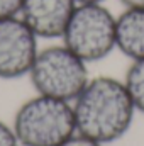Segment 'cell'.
I'll list each match as a JSON object with an SVG mask.
<instances>
[{
  "label": "cell",
  "instance_id": "6da1fadb",
  "mask_svg": "<svg viewBox=\"0 0 144 146\" xmlns=\"http://www.w3.org/2000/svg\"><path fill=\"white\" fill-rule=\"evenodd\" d=\"M71 104L76 133L102 145L122 139L137 112L124 82L107 75L90 76Z\"/></svg>",
  "mask_w": 144,
  "mask_h": 146
},
{
  "label": "cell",
  "instance_id": "7a4b0ae2",
  "mask_svg": "<svg viewBox=\"0 0 144 146\" xmlns=\"http://www.w3.org/2000/svg\"><path fill=\"white\" fill-rule=\"evenodd\" d=\"M12 129L20 146H61L76 133L73 104L36 94L15 110Z\"/></svg>",
  "mask_w": 144,
  "mask_h": 146
},
{
  "label": "cell",
  "instance_id": "3957f363",
  "mask_svg": "<svg viewBox=\"0 0 144 146\" xmlns=\"http://www.w3.org/2000/svg\"><path fill=\"white\" fill-rule=\"evenodd\" d=\"M27 76L36 94L68 102L78 97L90 80L88 63L63 42L39 48Z\"/></svg>",
  "mask_w": 144,
  "mask_h": 146
},
{
  "label": "cell",
  "instance_id": "277c9868",
  "mask_svg": "<svg viewBox=\"0 0 144 146\" xmlns=\"http://www.w3.org/2000/svg\"><path fill=\"white\" fill-rule=\"evenodd\" d=\"M115 14L105 3H76L61 42L85 63H97L115 51Z\"/></svg>",
  "mask_w": 144,
  "mask_h": 146
},
{
  "label": "cell",
  "instance_id": "5b68a950",
  "mask_svg": "<svg viewBox=\"0 0 144 146\" xmlns=\"http://www.w3.org/2000/svg\"><path fill=\"white\" fill-rule=\"evenodd\" d=\"M39 51V37L20 17L0 19V80L27 76Z\"/></svg>",
  "mask_w": 144,
  "mask_h": 146
},
{
  "label": "cell",
  "instance_id": "8992f818",
  "mask_svg": "<svg viewBox=\"0 0 144 146\" xmlns=\"http://www.w3.org/2000/svg\"><path fill=\"white\" fill-rule=\"evenodd\" d=\"M75 9V0H24L19 17L39 39H61Z\"/></svg>",
  "mask_w": 144,
  "mask_h": 146
},
{
  "label": "cell",
  "instance_id": "52a82bcc",
  "mask_svg": "<svg viewBox=\"0 0 144 146\" xmlns=\"http://www.w3.org/2000/svg\"><path fill=\"white\" fill-rule=\"evenodd\" d=\"M115 49L131 61L144 60L143 7H126L115 17Z\"/></svg>",
  "mask_w": 144,
  "mask_h": 146
},
{
  "label": "cell",
  "instance_id": "ba28073f",
  "mask_svg": "<svg viewBox=\"0 0 144 146\" xmlns=\"http://www.w3.org/2000/svg\"><path fill=\"white\" fill-rule=\"evenodd\" d=\"M122 82L131 95L136 110L144 114V60L131 61Z\"/></svg>",
  "mask_w": 144,
  "mask_h": 146
},
{
  "label": "cell",
  "instance_id": "9c48e42d",
  "mask_svg": "<svg viewBox=\"0 0 144 146\" xmlns=\"http://www.w3.org/2000/svg\"><path fill=\"white\" fill-rule=\"evenodd\" d=\"M24 0H0V19L19 17Z\"/></svg>",
  "mask_w": 144,
  "mask_h": 146
},
{
  "label": "cell",
  "instance_id": "30bf717a",
  "mask_svg": "<svg viewBox=\"0 0 144 146\" xmlns=\"http://www.w3.org/2000/svg\"><path fill=\"white\" fill-rule=\"evenodd\" d=\"M0 146H20L14 129H12V124L9 126L2 119H0Z\"/></svg>",
  "mask_w": 144,
  "mask_h": 146
},
{
  "label": "cell",
  "instance_id": "8fae6325",
  "mask_svg": "<svg viewBox=\"0 0 144 146\" xmlns=\"http://www.w3.org/2000/svg\"><path fill=\"white\" fill-rule=\"evenodd\" d=\"M61 146H107V145H102V143H98L95 139H90V138H87L83 134L75 133L71 138L68 141H65Z\"/></svg>",
  "mask_w": 144,
  "mask_h": 146
},
{
  "label": "cell",
  "instance_id": "7c38bea8",
  "mask_svg": "<svg viewBox=\"0 0 144 146\" xmlns=\"http://www.w3.org/2000/svg\"><path fill=\"white\" fill-rule=\"evenodd\" d=\"M122 3V7H143L144 9V0H119Z\"/></svg>",
  "mask_w": 144,
  "mask_h": 146
},
{
  "label": "cell",
  "instance_id": "4fadbf2b",
  "mask_svg": "<svg viewBox=\"0 0 144 146\" xmlns=\"http://www.w3.org/2000/svg\"><path fill=\"white\" fill-rule=\"evenodd\" d=\"M76 3H105L107 0H75Z\"/></svg>",
  "mask_w": 144,
  "mask_h": 146
}]
</instances>
